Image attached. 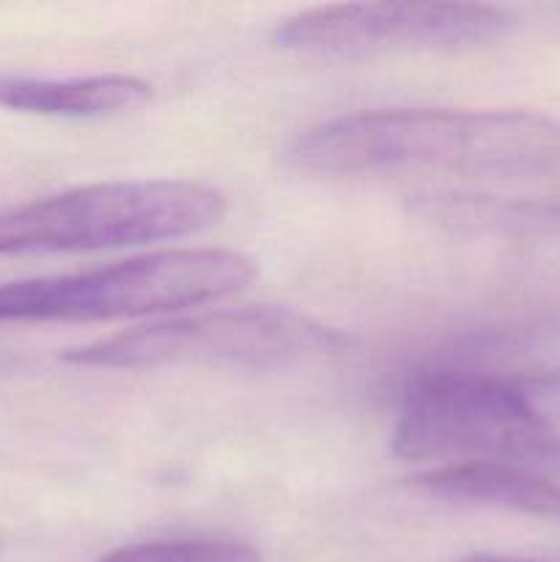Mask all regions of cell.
<instances>
[{"label":"cell","mask_w":560,"mask_h":562,"mask_svg":"<svg viewBox=\"0 0 560 562\" xmlns=\"http://www.w3.org/2000/svg\"><path fill=\"white\" fill-rule=\"evenodd\" d=\"M305 173L368 176L448 170L538 176L560 170V121L530 110L388 108L340 115L291 146Z\"/></svg>","instance_id":"1"},{"label":"cell","mask_w":560,"mask_h":562,"mask_svg":"<svg viewBox=\"0 0 560 562\" xmlns=\"http://www.w3.org/2000/svg\"><path fill=\"white\" fill-rule=\"evenodd\" d=\"M223 192L198 181H102L0 209V256L91 252L184 239L225 214Z\"/></svg>","instance_id":"2"},{"label":"cell","mask_w":560,"mask_h":562,"mask_svg":"<svg viewBox=\"0 0 560 562\" xmlns=\"http://www.w3.org/2000/svg\"><path fill=\"white\" fill-rule=\"evenodd\" d=\"M393 450L406 461L560 472V431L527 404L514 379L470 371H417L406 382Z\"/></svg>","instance_id":"3"},{"label":"cell","mask_w":560,"mask_h":562,"mask_svg":"<svg viewBox=\"0 0 560 562\" xmlns=\"http://www.w3.org/2000/svg\"><path fill=\"white\" fill-rule=\"evenodd\" d=\"M236 250L184 247L60 278L0 285V322H110L225 300L256 280Z\"/></svg>","instance_id":"4"},{"label":"cell","mask_w":560,"mask_h":562,"mask_svg":"<svg viewBox=\"0 0 560 562\" xmlns=\"http://www.w3.org/2000/svg\"><path fill=\"white\" fill-rule=\"evenodd\" d=\"M349 338L338 327L307 313L280 305H242L163 318L143 327L99 338L64 355L80 368L225 366V368H289L318 357L338 355Z\"/></svg>","instance_id":"5"},{"label":"cell","mask_w":560,"mask_h":562,"mask_svg":"<svg viewBox=\"0 0 560 562\" xmlns=\"http://www.w3.org/2000/svg\"><path fill=\"white\" fill-rule=\"evenodd\" d=\"M514 20L489 3H335L285 16L275 47L311 55L459 49L503 38Z\"/></svg>","instance_id":"6"},{"label":"cell","mask_w":560,"mask_h":562,"mask_svg":"<svg viewBox=\"0 0 560 562\" xmlns=\"http://www.w3.org/2000/svg\"><path fill=\"white\" fill-rule=\"evenodd\" d=\"M152 102V82L132 75L27 77L0 71V108L49 119H108Z\"/></svg>","instance_id":"7"},{"label":"cell","mask_w":560,"mask_h":562,"mask_svg":"<svg viewBox=\"0 0 560 562\" xmlns=\"http://www.w3.org/2000/svg\"><path fill=\"white\" fill-rule=\"evenodd\" d=\"M415 486L448 503L481 505V508L560 521V486L544 472L525 470V467L494 464V461L445 464L417 475Z\"/></svg>","instance_id":"8"},{"label":"cell","mask_w":560,"mask_h":562,"mask_svg":"<svg viewBox=\"0 0 560 562\" xmlns=\"http://www.w3.org/2000/svg\"><path fill=\"white\" fill-rule=\"evenodd\" d=\"M421 212L453 228L560 234V201L494 195H428Z\"/></svg>","instance_id":"9"},{"label":"cell","mask_w":560,"mask_h":562,"mask_svg":"<svg viewBox=\"0 0 560 562\" xmlns=\"http://www.w3.org/2000/svg\"><path fill=\"white\" fill-rule=\"evenodd\" d=\"M97 562H261V554L236 541H154L115 549Z\"/></svg>","instance_id":"10"},{"label":"cell","mask_w":560,"mask_h":562,"mask_svg":"<svg viewBox=\"0 0 560 562\" xmlns=\"http://www.w3.org/2000/svg\"><path fill=\"white\" fill-rule=\"evenodd\" d=\"M519 393L525 395L527 404L544 417L552 428L560 431V371L533 373V376L514 379Z\"/></svg>","instance_id":"11"},{"label":"cell","mask_w":560,"mask_h":562,"mask_svg":"<svg viewBox=\"0 0 560 562\" xmlns=\"http://www.w3.org/2000/svg\"><path fill=\"white\" fill-rule=\"evenodd\" d=\"M461 562H536V560H516V558H500V554H472V558Z\"/></svg>","instance_id":"12"}]
</instances>
